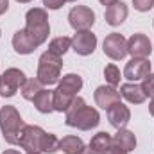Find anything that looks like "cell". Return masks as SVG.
<instances>
[{
    "label": "cell",
    "instance_id": "1",
    "mask_svg": "<svg viewBox=\"0 0 154 154\" xmlns=\"http://www.w3.org/2000/svg\"><path fill=\"white\" fill-rule=\"evenodd\" d=\"M65 113H66V116H65L66 125L77 127L81 131H90V129L97 127L99 122H100L99 111L95 108H91V106H86L84 99H81L77 95L74 97L72 104L68 106V109Z\"/></svg>",
    "mask_w": 154,
    "mask_h": 154
},
{
    "label": "cell",
    "instance_id": "2",
    "mask_svg": "<svg viewBox=\"0 0 154 154\" xmlns=\"http://www.w3.org/2000/svg\"><path fill=\"white\" fill-rule=\"evenodd\" d=\"M23 127H25V122L22 120V116L14 106H2L0 108V131H2V136L7 143L18 145Z\"/></svg>",
    "mask_w": 154,
    "mask_h": 154
},
{
    "label": "cell",
    "instance_id": "3",
    "mask_svg": "<svg viewBox=\"0 0 154 154\" xmlns=\"http://www.w3.org/2000/svg\"><path fill=\"white\" fill-rule=\"evenodd\" d=\"M25 31L32 38L36 45H43L48 34H50V25H48V14L41 7H32L25 14Z\"/></svg>",
    "mask_w": 154,
    "mask_h": 154
},
{
    "label": "cell",
    "instance_id": "4",
    "mask_svg": "<svg viewBox=\"0 0 154 154\" xmlns=\"http://www.w3.org/2000/svg\"><path fill=\"white\" fill-rule=\"evenodd\" d=\"M61 68H63V59L61 56H56L52 52H43L38 59V74L36 79L43 86H52L59 82L61 79Z\"/></svg>",
    "mask_w": 154,
    "mask_h": 154
},
{
    "label": "cell",
    "instance_id": "5",
    "mask_svg": "<svg viewBox=\"0 0 154 154\" xmlns=\"http://www.w3.org/2000/svg\"><path fill=\"white\" fill-rule=\"evenodd\" d=\"M27 77L20 68H7L2 75H0V95L2 97H14L18 90H22V86L25 84Z\"/></svg>",
    "mask_w": 154,
    "mask_h": 154
},
{
    "label": "cell",
    "instance_id": "6",
    "mask_svg": "<svg viewBox=\"0 0 154 154\" xmlns=\"http://www.w3.org/2000/svg\"><path fill=\"white\" fill-rule=\"evenodd\" d=\"M45 131L39 125H25L20 136L18 145L27 151V154H41V142H43Z\"/></svg>",
    "mask_w": 154,
    "mask_h": 154
},
{
    "label": "cell",
    "instance_id": "7",
    "mask_svg": "<svg viewBox=\"0 0 154 154\" xmlns=\"http://www.w3.org/2000/svg\"><path fill=\"white\" fill-rule=\"evenodd\" d=\"M68 23L74 31H90L95 23V13L88 5H75L68 13Z\"/></svg>",
    "mask_w": 154,
    "mask_h": 154
},
{
    "label": "cell",
    "instance_id": "8",
    "mask_svg": "<svg viewBox=\"0 0 154 154\" xmlns=\"http://www.w3.org/2000/svg\"><path fill=\"white\" fill-rule=\"evenodd\" d=\"M102 50L109 59L120 61V59H124L127 56V39L122 34H118V32H111V34H108L104 38Z\"/></svg>",
    "mask_w": 154,
    "mask_h": 154
},
{
    "label": "cell",
    "instance_id": "9",
    "mask_svg": "<svg viewBox=\"0 0 154 154\" xmlns=\"http://www.w3.org/2000/svg\"><path fill=\"white\" fill-rule=\"evenodd\" d=\"M72 48L79 56H90L97 48V36L91 31H75L72 38Z\"/></svg>",
    "mask_w": 154,
    "mask_h": 154
},
{
    "label": "cell",
    "instance_id": "10",
    "mask_svg": "<svg viewBox=\"0 0 154 154\" xmlns=\"http://www.w3.org/2000/svg\"><path fill=\"white\" fill-rule=\"evenodd\" d=\"M149 74H151V61L147 57H133L124 68V77L131 82L145 79Z\"/></svg>",
    "mask_w": 154,
    "mask_h": 154
},
{
    "label": "cell",
    "instance_id": "11",
    "mask_svg": "<svg viewBox=\"0 0 154 154\" xmlns=\"http://www.w3.org/2000/svg\"><path fill=\"white\" fill-rule=\"evenodd\" d=\"M152 52V43L145 34L138 32L127 39V54L133 57H149Z\"/></svg>",
    "mask_w": 154,
    "mask_h": 154
},
{
    "label": "cell",
    "instance_id": "12",
    "mask_svg": "<svg viewBox=\"0 0 154 154\" xmlns=\"http://www.w3.org/2000/svg\"><path fill=\"white\" fill-rule=\"evenodd\" d=\"M95 97V102L99 108L102 109H108L109 106H113L116 102H120V91L116 90L115 86L111 84H104V86H99L93 93Z\"/></svg>",
    "mask_w": 154,
    "mask_h": 154
},
{
    "label": "cell",
    "instance_id": "13",
    "mask_svg": "<svg viewBox=\"0 0 154 154\" xmlns=\"http://www.w3.org/2000/svg\"><path fill=\"white\" fill-rule=\"evenodd\" d=\"M106 113H108L109 124H111L115 129H124V127L129 124V120H131V111H129V108H127L125 104H122V102H116L113 106H109V108L106 109Z\"/></svg>",
    "mask_w": 154,
    "mask_h": 154
},
{
    "label": "cell",
    "instance_id": "14",
    "mask_svg": "<svg viewBox=\"0 0 154 154\" xmlns=\"http://www.w3.org/2000/svg\"><path fill=\"white\" fill-rule=\"evenodd\" d=\"M13 48H14L18 54L27 56V54H32V52L38 48V45L32 41V38L27 34L25 29H20V31H16L14 36H13Z\"/></svg>",
    "mask_w": 154,
    "mask_h": 154
},
{
    "label": "cell",
    "instance_id": "15",
    "mask_svg": "<svg viewBox=\"0 0 154 154\" xmlns=\"http://www.w3.org/2000/svg\"><path fill=\"white\" fill-rule=\"evenodd\" d=\"M120 95L127 102H131V104H142L147 99L143 88L140 84H136V82H125V84H122L120 86Z\"/></svg>",
    "mask_w": 154,
    "mask_h": 154
},
{
    "label": "cell",
    "instance_id": "16",
    "mask_svg": "<svg viewBox=\"0 0 154 154\" xmlns=\"http://www.w3.org/2000/svg\"><path fill=\"white\" fill-rule=\"evenodd\" d=\"M113 147L124 151V152H131L136 149V136L133 131L127 129H118L116 134L113 136Z\"/></svg>",
    "mask_w": 154,
    "mask_h": 154
},
{
    "label": "cell",
    "instance_id": "17",
    "mask_svg": "<svg viewBox=\"0 0 154 154\" xmlns=\"http://www.w3.org/2000/svg\"><path fill=\"white\" fill-rule=\"evenodd\" d=\"M127 5L124 4V2H116L113 5H109L108 9H106V14H104V18H106V23L108 25H111V27H116V25H120L125 18H127Z\"/></svg>",
    "mask_w": 154,
    "mask_h": 154
},
{
    "label": "cell",
    "instance_id": "18",
    "mask_svg": "<svg viewBox=\"0 0 154 154\" xmlns=\"http://www.w3.org/2000/svg\"><path fill=\"white\" fill-rule=\"evenodd\" d=\"M34 108L38 109L39 113H52L54 111V90H39L38 95L32 99Z\"/></svg>",
    "mask_w": 154,
    "mask_h": 154
},
{
    "label": "cell",
    "instance_id": "19",
    "mask_svg": "<svg viewBox=\"0 0 154 154\" xmlns=\"http://www.w3.org/2000/svg\"><path fill=\"white\" fill-rule=\"evenodd\" d=\"M111 147H113V136L109 133H106V131L97 133L90 142V149L97 154H106Z\"/></svg>",
    "mask_w": 154,
    "mask_h": 154
},
{
    "label": "cell",
    "instance_id": "20",
    "mask_svg": "<svg viewBox=\"0 0 154 154\" xmlns=\"http://www.w3.org/2000/svg\"><path fill=\"white\" fill-rule=\"evenodd\" d=\"M57 88L70 95H77V91H81V88H82V77L79 74H66L59 79Z\"/></svg>",
    "mask_w": 154,
    "mask_h": 154
},
{
    "label": "cell",
    "instance_id": "21",
    "mask_svg": "<svg viewBox=\"0 0 154 154\" xmlns=\"http://www.w3.org/2000/svg\"><path fill=\"white\" fill-rule=\"evenodd\" d=\"M86 147H84V142L79 138V136H65L63 140H59V151H63L65 154H82Z\"/></svg>",
    "mask_w": 154,
    "mask_h": 154
},
{
    "label": "cell",
    "instance_id": "22",
    "mask_svg": "<svg viewBox=\"0 0 154 154\" xmlns=\"http://www.w3.org/2000/svg\"><path fill=\"white\" fill-rule=\"evenodd\" d=\"M70 48H72V38H68V36L54 38L48 43V52H52L56 56H65Z\"/></svg>",
    "mask_w": 154,
    "mask_h": 154
},
{
    "label": "cell",
    "instance_id": "23",
    "mask_svg": "<svg viewBox=\"0 0 154 154\" xmlns=\"http://www.w3.org/2000/svg\"><path fill=\"white\" fill-rule=\"evenodd\" d=\"M74 97H75V95H70V93H66V91L56 88V90H54V111H59V113L66 111L68 106L72 104Z\"/></svg>",
    "mask_w": 154,
    "mask_h": 154
},
{
    "label": "cell",
    "instance_id": "24",
    "mask_svg": "<svg viewBox=\"0 0 154 154\" xmlns=\"http://www.w3.org/2000/svg\"><path fill=\"white\" fill-rule=\"evenodd\" d=\"M41 86H43V84L39 82L38 79H27L25 84H23L22 90H20V91H22V97H23L25 100H32V99L38 95V91L41 90Z\"/></svg>",
    "mask_w": 154,
    "mask_h": 154
},
{
    "label": "cell",
    "instance_id": "25",
    "mask_svg": "<svg viewBox=\"0 0 154 154\" xmlns=\"http://www.w3.org/2000/svg\"><path fill=\"white\" fill-rule=\"evenodd\" d=\"M59 151V138L52 133H45L43 142H41V152L43 154H54Z\"/></svg>",
    "mask_w": 154,
    "mask_h": 154
},
{
    "label": "cell",
    "instance_id": "26",
    "mask_svg": "<svg viewBox=\"0 0 154 154\" xmlns=\"http://www.w3.org/2000/svg\"><path fill=\"white\" fill-rule=\"evenodd\" d=\"M104 77H106V81H108V84H111V86H118L120 84V70H118V66L113 65V63H109V65H106V68H104Z\"/></svg>",
    "mask_w": 154,
    "mask_h": 154
},
{
    "label": "cell",
    "instance_id": "27",
    "mask_svg": "<svg viewBox=\"0 0 154 154\" xmlns=\"http://www.w3.org/2000/svg\"><path fill=\"white\" fill-rule=\"evenodd\" d=\"M133 5L140 13H147L154 7V0H133Z\"/></svg>",
    "mask_w": 154,
    "mask_h": 154
},
{
    "label": "cell",
    "instance_id": "28",
    "mask_svg": "<svg viewBox=\"0 0 154 154\" xmlns=\"http://www.w3.org/2000/svg\"><path fill=\"white\" fill-rule=\"evenodd\" d=\"M142 88H143V91H145L147 97H154V74H149L143 79Z\"/></svg>",
    "mask_w": 154,
    "mask_h": 154
},
{
    "label": "cell",
    "instance_id": "29",
    "mask_svg": "<svg viewBox=\"0 0 154 154\" xmlns=\"http://www.w3.org/2000/svg\"><path fill=\"white\" fill-rule=\"evenodd\" d=\"M65 2H66V0H43V5H45L47 9H50V11H57V9L63 7Z\"/></svg>",
    "mask_w": 154,
    "mask_h": 154
},
{
    "label": "cell",
    "instance_id": "30",
    "mask_svg": "<svg viewBox=\"0 0 154 154\" xmlns=\"http://www.w3.org/2000/svg\"><path fill=\"white\" fill-rule=\"evenodd\" d=\"M9 9V0H0V14H4Z\"/></svg>",
    "mask_w": 154,
    "mask_h": 154
},
{
    "label": "cell",
    "instance_id": "31",
    "mask_svg": "<svg viewBox=\"0 0 154 154\" xmlns=\"http://www.w3.org/2000/svg\"><path fill=\"white\" fill-rule=\"evenodd\" d=\"M106 154H127V152H124V151H120V149H116V147H111Z\"/></svg>",
    "mask_w": 154,
    "mask_h": 154
},
{
    "label": "cell",
    "instance_id": "32",
    "mask_svg": "<svg viewBox=\"0 0 154 154\" xmlns=\"http://www.w3.org/2000/svg\"><path fill=\"white\" fill-rule=\"evenodd\" d=\"M99 2H100L102 5H108V7H109V5H113V4H116L118 0H99Z\"/></svg>",
    "mask_w": 154,
    "mask_h": 154
},
{
    "label": "cell",
    "instance_id": "33",
    "mask_svg": "<svg viewBox=\"0 0 154 154\" xmlns=\"http://www.w3.org/2000/svg\"><path fill=\"white\" fill-rule=\"evenodd\" d=\"M2 154H22L20 151H16V149H7V151H4Z\"/></svg>",
    "mask_w": 154,
    "mask_h": 154
},
{
    "label": "cell",
    "instance_id": "34",
    "mask_svg": "<svg viewBox=\"0 0 154 154\" xmlns=\"http://www.w3.org/2000/svg\"><path fill=\"white\" fill-rule=\"evenodd\" d=\"M149 113L154 116V97H152V100H151V104H149Z\"/></svg>",
    "mask_w": 154,
    "mask_h": 154
},
{
    "label": "cell",
    "instance_id": "35",
    "mask_svg": "<svg viewBox=\"0 0 154 154\" xmlns=\"http://www.w3.org/2000/svg\"><path fill=\"white\" fill-rule=\"evenodd\" d=\"M82 154H97V152H93V151L88 147V149H84V151H82Z\"/></svg>",
    "mask_w": 154,
    "mask_h": 154
},
{
    "label": "cell",
    "instance_id": "36",
    "mask_svg": "<svg viewBox=\"0 0 154 154\" xmlns=\"http://www.w3.org/2000/svg\"><path fill=\"white\" fill-rule=\"evenodd\" d=\"M16 2H20V4H29V2H32V0H16Z\"/></svg>",
    "mask_w": 154,
    "mask_h": 154
},
{
    "label": "cell",
    "instance_id": "37",
    "mask_svg": "<svg viewBox=\"0 0 154 154\" xmlns=\"http://www.w3.org/2000/svg\"><path fill=\"white\" fill-rule=\"evenodd\" d=\"M66 2H77V0H66Z\"/></svg>",
    "mask_w": 154,
    "mask_h": 154
},
{
    "label": "cell",
    "instance_id": "38",
    "mask_svg": "<svg viewBox=\"0 0 154 154\" xmlns=\"http://www.w3.org/2000/svg\"><path fill=\"white\" fill-rule=\"evenodd\" d=\"M0 34H2V31H0Z\"/></svg>",
    "mask_w": 154,
    "mask_h": 154
}]
</instances>
